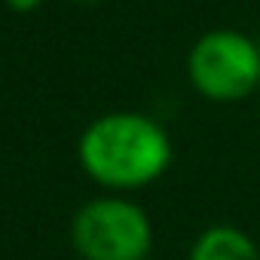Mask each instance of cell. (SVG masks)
<instances>
[{
  "instance_id": "6da1fadb",
  "label": "cell",
  "mask_w": 260,
  "mask_h": 260,
  "mask_svg": "<svg viewBox=\"0 0 260 260\" xmlns=\"http://www.w3.org/2000/svg\"><path fill=\"white\" fill-rule=\"evenodd\" d=\"M83 172L116 193L141 190L159 181L175 156L169 132L135 110H113L86 125L77 147Z\"/></svg>"
},
{
  "instance_id": "7a4b0ae2",
  "label": "cell",
  "mask_w": 260,
  "mask_h": 260,
  "mask_svg": "<svg viewBox=\"0 0 260 260\" xmlns=\"http://www.w3.org/2000/svg\"><path fill=\"white\" fill-rule=\"evenodd\" d=\"M190 86L217 104L242 101L260 92V43L233 28H214L202 34L187 55Z\"/></svg>"
},
{
  "instance_id": "3957f363",
  "label": "cell",
  "mask_w": 260,
  "mask_h": 260,
  "mask_svg": "<svg viewBox=\"0 0 260 260\" xmlns=\"http://www.w3.org/2000/svg\"><path fill=\"white\" fill-rule=\"evenodd\" d=\"M71 242L83 260H144L153 248V223L141 205L101 196L74 214Z\"/></svg>"
},
{
  "instance_id": "277c9868",
  "label": "cell",
  "mask_w": 260,
  "mask_h": 260,
  "mask_svg": "<svg viewBox=\"0 0 260 260\" xmlns=\"http://www.w3.org/2000/svg\"><path fill=\"white\" fill-rule=\"evenodd\" d=\"M187 260H260V248L245 230L214 223L196 236Z\"/></svg>"
},
{
  "instance_id": "5b68a950",
  "label": "cell",
  "mask_w": 260,
  "mask_h": 260,
  "mask_svg": "<svg viewBox=\"0 0 260 260\" xmlns=\"http://www.w3.org/2000/svg\"><path fill=\"white\" fill-rule=\"evenodd\" d=\"M4 4H7L13 13H34L43 0H4Z\"/></svg>"
},
{
  "instance_id": "8992f818",
  "label": "cell",
  "mask_w": 260,
  "mask_h": 260,
  "mask_svg": "<svg viewBox=\"0 0 260 260\" xmlns=\"http://www.w3.org/2000/svg\"><path fill=\"white\" fill-rule=\"evenodd\" d=\"M80 4H98V0H80Z\"/></svg>"
},
{
  "instance_id": "52a82bcc",
  "label": "cell",
  "mask_w": 260,
  "mask_h": 260,
  "mask_svg": "<svg viewBox=\"0 0 260 260\" xmlns=\"http://www.w3.org/2000/svg\"><path fill=\"white\" fill-rule=\"evenodd\" d=\"M257 43H260V37H257Z\"/></svg>"
}]
</instances>
